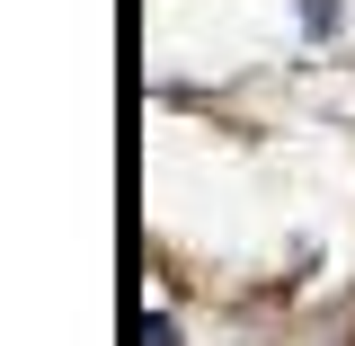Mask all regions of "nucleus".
<instances>
[{
	"mask_svg": "<svg viewBox=\"0 0 355 346\" xmlns=\"http://www.w3.org/2000/svg\"><path fill=\"white\" fill-rule=\"evenodd\" d=\"M133 346H178V320L169 311H133Z\"/></svg>",
	"mask_w": 355,
	"mask_h": 346,
	"instance_id": "nucleus-1",
	"label": "nucleus"
},
{
	"mask_svg": "<svg viewBox=\"0 0 355 346\" xmlns=\"http://www.w3.org/2000/svg\"><path fill=\"white\" fill-rule=\"evenodd\" d=\"M302 36H338V0H302Z\"/></svg>",
	"mask_w": 355,
	"mask_h": 346,
	"instance_id": "nucleus-2",
	"label": "nucleus"
}]
</instances>
